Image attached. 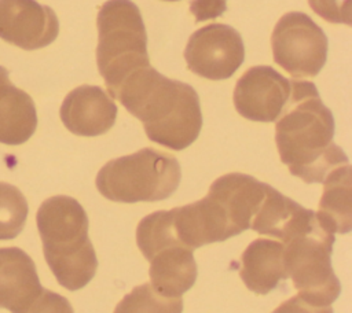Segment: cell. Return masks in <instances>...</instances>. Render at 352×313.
<instances>
[{
    "label": "cell",
    "instance_id": "6da1fadb",
    "mask_svg": "<svg viewBox=\"0 0 352 313\" xmlns=\"http://www.w3.org/2000/svg\"><path fill=\"white\" fill-rule=\"evenodd\" d=\"M292 92L275 125L280 161L302 181L323 183L336 167L348 165L346 154L333 143L334 117L314 82L290 81Z\"/></svg>",
    "mask_w": 352,
    "mask_h": 313
},
{
    "label": "cell",
    "instance_id": "7a4b0ae2",
    "mask_svg": "<svg viewBox=\"0 0 352 313\" xmlns=\"http://www.w3.org/2000/svg\"><path fill=\"white\" fill-rule=\"evenodd\" d=\"M111 97L142 121L151 141L166 148L184 150L201 132L202 113L197 91L190 84L162 76L151 66L129 76Z\"/></svg>",
    "mask_w": 352,
    "mask_h": 313
},
{
    "label": "cell",
    "instance_id": "3957f363",
    "mask_svg": "<svg viewBox=\"0 0 352 313\" xmlns=\"http://www.w3.org/2000/svg\"><path fill=\"white\" fill-rule=\"evenodd\" d=\"M36 222L44 258L58 283L69 291L85 287L96 273L98 258L84 207L72 196H51L40 205Z\"/></svg>",
    "mask_w": 352,
    "mask_h": 313
},
{
    "label": "cell",
    "instance_id": "277c9868",
    "mask_svg": "<svg viewBox=\"0 0 352 313\" xmlns=\"http://www.w3.org/2000/svg\"><path fill=\"white\" fill-rule=\"evenodd\" d=\"M96 26L98 70L111 97L129 76L150 66L146 27L139 7L131 0L103 3Z\"/></svg>",
    "mask_w": 352,
    "mask_h": 313
},
{
    "label": "cell",
    "instance_id": "5b68a950",
    "mask_svg": "<svg viewBox=\"0 0 352 313\" xmlns=\"http://www.w3.org/2000/svg\"><path fill=\"white\" fill-rule=\"evenodd\" d=\"M180 180V163L173 155L146 147L104 163L95 183L106 199L136 203L169 198Z\"/></svg>",
    "mask_w": 352,
    "mask_h": 313
},
{
    "label": "cell",
    "instance_id": "8992f818",
    "mask_svg": "<svg viewBox=\"0 0 352 313\" xmlns=\"http://www.w3.org/2000/svg\"><path fill=\"white\" fill-rule=\"evenodd\" d=\"M136 244L150 262V284L155 291L176 298L194 286L198 272L194 248L176 235L170 210L143 217L136 228Z\"/></svg>",
    "mask_w": 352,
    "mask_h": 313
},
{
    "label": "cell",
    "instance_id": "52a82bcc",
    "mask_svg": "<svg viewBox=\"0 0 352 313\" xmlns=\"http://www.w3.org/2000/svg\"><path fill=\"white\" fill-rule=\"evenodd\" d=\"M334 233L316 218L283 243V262L298 295L318 306L331 305L341 284L331 268Z\"/></svg>",
    "mask_w": 352,
    "mask_h": 313
},
{
    "label": "cell",
    "instance_id": "ba28073f",
    "mask_svg": "<svg viewBox=\"0 0 352 313\" xmlns=\"http://www.w3.org/2000/svg\"><path fill=\"white\" fill-rule=\"evenodd\" d=\"M276 65L293 77H315L327 59V36L311 16L293 11L280 16L271 36Z\"/></svg>",
    "mask_w": 352,
    "mask_h": 313
},
{
    "label": "cell",
    "instance_id": "9c48e42d",
    "mask_svg": "<svg viewBox=\"0 0 352 313\" xmlns=\"http://www.w3.org/2000/svg\"><path fill=\"white\" fill-rule=\"evenodd\" d=\"M184 59L194 74L213 81L226 80L245 60L243 40L230 25L210 23L190 36Z\"/></svg>",
    "mask_w": 352,
    "mask_h": 313
},
{
    "label": "cell",
    "instance_id": "30bf717a",
    "mask_svg": "<svg viewBox=\"0 0 352 313\" xmlns=\"http://www.w3.org/2000/svg\"><path fill=\"white\" fill-rule=\"evenodd\" d=\"M292 84L271 66H253L236 81L232 100L246 119L274 122L289 102Z\"/></svg>",
    "mask_w": 352,
    "mask_h": 313
},
{
    "label": "cell",
    "instance_id": "8fae6325",
    "mask_svg": "<svg viewBox=\"0 0 352 313\" xmlns=\"http://www.w3.org/2000/svg\"><path fill=\"white\" fill-rule=\"evenodd\" d=\"M59 33L54 10L36 0H0V38L26 51L50 45Z\"/></svg>",
    "mask_w": 352,
    "mask_h": 313
},
{
    "label": "cell",
    "instance_id": "7c38bea8",
    "mask_svg": "<svg viewBox=\"0 0 352 313\" xmlns=\"http://www.w3.org/2000/svg\"><path fill=\"white\" fill-rule=\"evenodd\" d=\"M117 104L100 86L81 85L62 102L59 115L67 130L77 136L94 137L109 132L116 124Z\"/></svg>",
    "mask_w": 352,
    "mask_h": 313
},
{
    "label": "cell",
    "instance_id": "4fadbf2b",
    "mask_svg": "<svg viewBox=\"0 0 352 313\" xmlns=\"http://www.w3.org/2000/svg\"><path fill=\"white\" fill-rule=\"evenodd\" d=\"M41 290L33 259L18 247H0V308L16 313Z\"/></svg>",
    "mask_w": 352,
    "mask_h": 313
},
{
    "label": "cell",
    "instance_id": "5bb4252c",
    "mask_svg": "<svg viewBox=\"0 0 352 313\" xmlns=\"http://www.w3.org/2000/svg\"><path fill=\"white\" fill-rule=\"evenodd\" d=\"M239 276L243 284L256 294H268L289 276L283 262V243L258 237L253 240L241 257Z\"/></svg>",
    "mask_w": 352,
    "mask_h": 313
},
{
    "label": "cell",
    "instance_id": "9a60e30c",
    "mask_svg": "<svg viewBox=\"0 0 352 313\" xmlns=\"http://www.w3.org/2000/svg\"><path fill=\"white\" fill-rule=\"evenodd\" d=\"M37 128L36 106L30 95L16 88L8 70L0 66V143L18 146L28 141Z\"/></svg>",
    "mask_w": 352,
    "mask_h": 313
},
{
    "label": "cell",
    "instance_id": "2e32d148",
    "mask_svg": "<svg viewBox=\"0 0 352 313\" xmlns=\"http://www.w3.org/2000/svg\"><path fill=\"white\" fill-rule=\"evenodd\" d=\"M323 194L316 213L322 225L331 233H346L352 228L351 166L344 165L331 170L323 180Z\"/></svg>",
    "mask_w": 352,
    "mask_h": 313
},
{
    "label": "cell",
    "instance_id": "e0dca14e",
    "mask_svg": "<svg viewBox=\"0 0 352 313\" xmlns=\"http://www.w3.org/2000/svg\"><path fill=\"white\" fill-rule=\"evenodd\" d=\"M182 297L169 298L143 283L132 288L116 306L114 313H182Z\"/></svg>",
    "mask_w": 352,
    "mask_h": 313
},
{
    "label": "cell",
    "instance_id": "ac0fdd59",
    "mask_svg": "<svg viewBox=\"0 0 352 313\" xmlns=\"http://www.w3.org/2000/svg\"><path fill=\"white\" fill-rule=\"evenodd\" d=\"M28 200L12 184L0 181V240L16 237L26 222Z\"/></svg>",
    "mask_w": 352,
    "mask_h": 313
},
{
    "label": "cell",
    "instance_id": "d6986e66",
    "mask_svg": "<svg viewBox=\"0 0 352 313\" xmlns=\"http://www.w3.org/2000/svg\"><path fill=\"white\" fill-rule=\"evenodd\" d=\"M311 10L331 23L351 25L352 0H308Z\"/></svg>",
    "mask_w": 352,
    "mask_h": 313
},
{
    "label": "cell",
    "instance_id": "ffe728a7",
    "mask_svg": "<svg viewBox=\"0 0 352 313\" xmlns=\"http://www.w3.org/2000/svg\"><path fill=\"white\" fill-rule=\"evenodd\" d=\"M16 313H74V310L63 295L43 288L30 303Z\"/></svg>",
    "mask_w": 352,
    "mask_h": 313
},
{
    "label": "cell",
    "instance_id": "44dd1931",
    "mask_svg": "<svg viewBox=\"0 0 352 313\" xmlns=\"http://www.w3.org/2000/svg\"><path fill=\"white\" fill-rule=\"evenodd\" d=\"M227 10V0H191L190 11L197 22L214 19Z\"/></svg>",
    "mask_w": 352,
    "mask_h": 313
},
{
    "label": "cell",
    "instance_id": "7402d4cb",
    "mask_svg": "<svg viewBox=\"0 0 352 313\" xmlns=\"http://www.w3.org/2000/svg\"><path fill=\"white\" fill-rule=\"evenodd\" d=\"M272 313H334L331 305L318 306L307 302L298 294L282 302Z\"/></svg>",
    "mask_w": 352,
    "mask_h": 313
},
{
    "label": "cell",
    "instance_id": "603a6c76",
    "mask_svg": "<svg viewBox=\"0 0 352 313\" xmlns=\"http://www.w3.org/2000/svg\"><path fill=\"white\" fill-rule=\"evenodd\" d=\"M165 1H177V0H165Z\"/></svg>",
    "mask_w": 352,
    "mask_h": 313
}]
</instances>
